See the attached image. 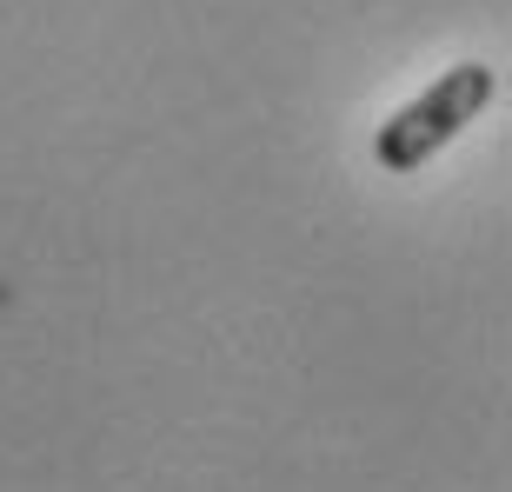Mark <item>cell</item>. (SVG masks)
Masks as SVG:
<instances>
[{
	"instance_id": "obj_1",
	"label": "cell",
	"mask_w": 512,
	"mask_h": 492,
	"mask_svg": "<svg viewBox=\"0 0 512 492\" xmlns=\"http://www.w3.org/2000/svg\"><path fill=\"white\" fill-rule=\"evenodd\" d=\"M499 80L486 60H459L453 74H439L419 100H406L380 133H373V153H380L386 173H419L439 147H453L459 133L473 127L486 107H493Z\"/></svg>"
}]
</instances>
